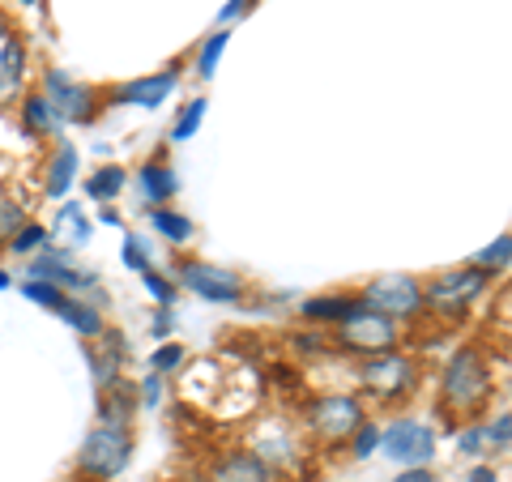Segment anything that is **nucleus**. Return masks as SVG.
<instances>
[{
    "label": "nucleus",
    "instance_id": "nucleus-7",
    "mask_svg": "<svg viewBox=\"0 0 512 482\" xmlns=\"http://www.w3.org/2000/svg\"><path fill=\"white\" fill-rule=\"evenodd\" d=\"M363 423H367V419H363V401L350 397V393L320 397V401H312V410H308L312 436L325 440V444H338V440H346V436H355Z\"/></svg>",
    "mask_w": 512,
    "mask_h": 482
},
{
    "label": "nucleus",
    "instance_id": "nucleus-25",
    "mask_svg": "<svg viewBox=\"0 0 512 482\" xmlns=\"http://www.w3.org/2000/svg\"><path fill=\"white\" fill-rule=\"evenodd\" d=\"M124 184H128V171L120 167V163H107V167H99L86 180V197L90 201H99V205H111L124 192Z\"/></svg>",
    "mask_w": 512,
    "mask_h": 482
},
{
    "label": "nucleus",
    "instance_id": "nucleus-12",
    "mask_svg": "<svg viewBox=\"0 0 512 482\" xmlns=\"http://www.w3.org/2000/svg\"><path fill=\"white\" fill-rule=\"evenodd\" d=\"M124 359H128L124 333H116V329H103V333L86 346V363H90V372H94V384H99V393H103V389H116V384L124 380V376H120Z\"/></svg>",
    "mask_w": 512,
    "mask_h": 482
},
{
    "label": "nucleus",
    "instance_id": "nucleus-4",
    "mask_svg": "<svg viewBox=\"0 0 512 482\" xmlns=\"http://www.w3.org/2000/svg\"><path fill=\"white\" fill-rule=\"evenodd\" d=\"M380 453L406 470H419L436 457V431L419 419H393L389 427H380Z\"/></svg>",
    "mask_w": 512,
    "mask_h": 482
},
{
    "label": "nucleus",
    "instance_id": "nucleus-14",
    "mask_svg": "<svg viewBox=\"0 0 512 482\" xmlns=\"http://www.w3.org/2000/svg\"><path fill=\"white\" fill-rule=\"evenodd\" d=\"M248 453H256L261 457L269 470H274V465H291L295 461V440H291V423L286 419H265V423H256L252 427V448Z\"/></svg>",
    "mask_w": 512,
    "mask_h": 482
},
{
    "label": "nucleus",
    "instance_id": "nucleus-47",
    "mask_svg": "<svg viewBox=\"0 0 512 482\" xmlns=\"http://www.w3.org/2000/svg\"><path fill=\"white\" fill-rule=\"evenodd\" d=\"M167 482H201V478H167Z\"/></svg>",
    "mask_w": 512,
    "mask_h": 482
},
{
    "label": "nucleus",
    "instance_id": "nucleus-8",
    "mask_svg": "<svg viewBox=\"0 0 512 482\" xmlns=\"http://www.w3.org/2000/svg\"><path fill=\"white\" fill-rule=\"evenodd\" d=\"M363 308L384 312V316H419L423 308V286L410 278V273H384V278L363 286Z\"/></svg>",
    "mask_w": 512,
    "mask_h": 482
},
{
    "label": "nucleus",
    "instance_id": "nucleus-24",
    "mask_svg": "<svg viewBox=\"0 0 512 482\" xmlns=\"http://www.w3.org/2000/svg\"><path fill=\"white\" fill-rule=\"evenodd\" d=\"M150 227L167 239V244H188L192 235H197V227H192V218L180 214V210H167V205H158V210H146Z\"/></svg>",
    "mask_w": 512,
    "mask_h": 482
},
{
    "label": "nucleus",
    "instance_id": "nucleus-19",
    "mask_svg": "<svg viewBox=\"0 0 512 482\" xmlns=\"http://www.w3.org/2000/svg\"><path fill=\"white\" fill-rule=\"evenodd\" d=\"M73 180H77V146L73 141H64V137H56V150H52V158H47V167H43V192L52 201H60L64 192L73 188Z\"/></svg>",
    "mask_w": 512,
    "mask_h": 482
},
{
    "label": "nucleus",
    "instance_id": "nucleus-33",
    "mask_svg": "<svg viewBox=\"0 0 512 482\" xmlns=\"http://www.w3.org/2000/svg\"><path fill=\"white\" fill-rule=\"evenodd\" d=\"M141 286H146V291L158 299V308H171V303H175V282L167 278V273L146 269V273H141Z\"/></svg>",
    "mask_w": 512,
    "mask_h": 482
},
{
    "label": "nucleus",
    "instance_id": "nucleus-18",
    "mask_svg": "<svg viewBox=\"0 0 512 482\" xmlns=\"http://www.w3.org/2000/svg\"><path fill=\"white\" fill-rule=\"evenodd\" d=\"M26 39L13 30V35L0 43V103H9V99H18V90L26 82Z\"/></svg>",
    "mask_w": 512,
    "mask_h": 482
},
{
    "label": "nucleus",
    "instance_id": "nucleus-22",
    "mask_svg": "<svg viewBox=\"0 0 512 482\" xmlns=\"http://www.w3.org/2000/svg\"><path fill=\"white\" fill-rule=\"evenodd\" d=\"M363 308V299L355 295H316L303 303V320L308 325H342V320H350Z\"/></svg>",
    "mask_w": 512,
    "mask_h": 482
},
{
    "label": "nucleus",
    "instance_id": "nucleus-40",
    "mask_svg": "<svg viewBox=\"0 0 512 482\" xmlns=\"http://www.w3.org/2000/svg\"><path fill=\"white\" fill-rule=\"evenodd\" d=\"M248 5H252V0H227V5H222V13H218V22H235Z\"/></svg>",
    "mask_w": 512,
    "mask_h": 482
},
{
    "label": "nucleus",
    "instance_id": "nucleus-37",
    "mask_svg": "<svg viewBox=\"0 0 512 482\" xmlns=\"http://www.w3.org/2000/svg\"><path fill=\"white\" fill-rule=\"evenodd\" d=\"M137 401H141V410H154L158 401H163V376H158V372H150L146 380H141Z\"/></svg>",
    "mask_w": 512,
    "mask_h": 482
},
{
    "label": "nucleus",
    "instance_id": "nucleus-3",
    "mask_svg": "<svg viewBox=\"0 0 512 482\" xmlns=\"http://www.w3.org/2000/svg\"><path fill=\"white\" fill-rule=\"evenodd\" d=\"M359 384L384 401H402L419 389V367L402 350H384V355H372L359 363Z\"/></svg>",
    "mask_w": 512,
    "mask_h": 482
},
{
    "label": "nucleus",
    "instance_id": "nucleus-30",
    "mask_svg": "<svg viewBox=\"0 0 512 482\" xmlns=\"http://www.w3.org/2000/svg\"><path fill=\"white\" fill-rule=\"evenodd\" d=\"M43 244H47V227H43V222H35V218H30L26 227H22L18 235L9 239V252H13V256H35Z\"/></svg>",
    "mask_w": 512,
    "mask_h": 482
},
{
    "label": "nucleus",
    "instance_id": "nucleus-17",
    "mask_svg": "<svg viewBox=\"0 0 512 482\" xmlns=\"http://www.w3.org/2000/svg\"><path fill=\"white\" fill-rule=\"evenodd\" d=\"M18 120H22V133L26 137H64V128H69V124L60 120V111L47 103L39 90H30L26 99H22Z\"/></svg>",
    "mask_w": 512,
    "mask_h": 482
},
{
    "label": "nucleus",
    "instance_id": "nucleus-23",
    "mask_svg": "<svg viewBox=\"0 0 512 482\" xmlns=\"http://www.w3.org/2000/svg\"><path fill=\"white\" fill-rule=\"evenodd\" d=\"M137 180H141V192H146V201L154 205V210L158 205H167L175 192H180V175H175L163 158H150V163L137 171Z\"/></svg>",
    "mask_w": 512,
    "mask_h": 482
},
{
    "label": "nucleus",
    "instance_id": "nucleus-32",
    "mask_svg": "<svg viewBox=\"0 0 512 482\" xmlns=\"http://www.w3.org/2000/svg\"><path fill=\"white\" fill-rule=\"evenodd\" d=\"M188 359V350L180 346V342H163V346H154V355H150V372H158V376H167V372H175Z\"/></svg>",
    "mask_w": 512,
    "mask_h": 482
},
{
    "label": "nucleus",
    "instance_id": "nucleus-28",
    "mask_svg": "<svg viewBox=\"0 0 512 482\" xmlns=\"http://www.w3.org/2000/svg\"><path fill=\"white\" fill-rule=\"evenodd\" d=\"M201 120H205V99H188V107L180 111V120H175V128H171V141H175V146H184L188 137H197Z\"/></svg>",
    "mask_w": 512,
    "mask_h": 482
},
{
    "label": "nucleus",
    "instance_id": "nucleus-26",
    "mask_svg": "<svg viewBox=\"0 0 512 482\" xmlns=\"http://www.w3.org/2000/svg\"><path fill=\"white\" fill-rule=\"evenodd\" d=\"M227 39L231 35H227V26H222V30H214V35L201 43V52H197V77H201V82H210V77H214L222 52H227Z\"/></svg>",
    "mask_w": 512,
    "mask_h": 482
},
{
    "label": "nucleus",
    "instance_id": "nucleus-6",
    "mask_svg": "<svg viewBox=\"0 0 512 482\" xmlns=\"http://www.w3.org/2000/svg\"><path fill=\"white\" fill-rule=\"evenodd\" d=\"M39 94L60 111L64 124H90L94 116H99V90H90L86 82H73V77L60 73V69L43 73Z\"/></svg>",
    "mask_w": 512,
    "mask_h": 482
},
{
    "label": "nucleus",
    "instance_id": "nucleus-13",
    "mask_svg": "<svg viewBox=\"0 0 512 482\" xmlns=\"http://www.w3.org/2000/svg\"><path fill=\"white\" fill-rule=\"evenodd\" d=\"M180 86V73L163 69V73H150V77H137V82H124L107 94L111 103H128V107H141V111H154L167 103V94Z\"/></svg>",
    "mask_w": 512,
    "mask_h": 482
},
{
    "label": "nucleus",
    "instance_id": "nucleus-11",
    "mask_svg": "<svg viewBox=\"0 0 512 482\" xmlns=\"http://www.w3.org/2000/svg\"><path fill=\"white\" fill-rule=\"evenodd\" d=\"M487 282H491V273L474 269V265L453 269V273H440V278L423 291V303H431L436 312H461L470 299H478V295L487 291Z\"/></svg>",
    "mask_w": 512,
    "mask_h": 482
},
{
    "label": "nucleus",
    "instance_id": "nucleus-44",
    "mask_svg": "<svg viewBox=\"0 0 512 482\" xmlns=\"http://www.w3.org/2000/svg\"><path fill=\"white\" fill-rule=\"evenodd\" d=\"M9 35H13V22H9V18H5V13H0V43H5V39H9Z\"/></svg>",
    "mask_w": 512,
    "mask_h": 482
},
{
    "label": "nucleus",
    "instance_id": "nucleus-41",
    "mask_svg": "<svg viewBox=\"0 0 512 482\" xmlns=\"http://www.w3.org/2000/svg\"><path fill=\"white\" fill-rule=\"evenodd\" d=\"M393 482H431V474H427V465H419V470H406V474H397Z\"/></svg>",
    "mask_w": 512,
    "mask_h": 482
},
{
    "label": "nucleus",
    "instance_id": "nucleus-39",
    "mask_svg": "<svg viewBox=\"0 0 512 482\" xmlns=\"http://www.w3.org/2000/svg\"><path fill=\"white\" fill-rule=\"evenodd\" d=\"M171 329H175V316H171V308H158V316L150 320V333H154V337H167Z\"/></svg>",
    "mask_w": 512,
    "mask_h": 482
},
{
    "label": "nucleus",
    "instance_id": "nucleus-29",
    "mask_svg": "<svg viewBox=\"0 0 512 482\" xmlns=\"http://www.w3.org/2000/svg\"><path fill=\"white\" fill-rule=\"evenodd\" d=\"M508 261H512V231H508V235H500V239H495L491 248H483V252H478L470 265H474V269H483V273H491V269L500 273V269H504Z\"/></svg>",
    "mask_w": 512,
    "mask_h": 482
},
{
    "label": "nucleus",
    "instance_id": "nucleus-21",
    "mask_svg": "<svg viewBox=\"0 0 512 482\" xmlns=\"http://www.w3.org/2000/svg\"><path fill=\"white\" fill-rule=\"evenodd\" d=\"M56 316H60V320H64V325H69L73 333H82L86 342H94V337H99V333L107 329L103 312L94 308V303H86L82 295H64V299H60V308H56Z\"/></svg>",
    "mask_w": 512,
    "mask_h": 482
},
{
    "label": "nucleus",
    "instance_id": "nucleus-10",
    "mask_svg": "<svg viewBox=\"0 0 512 482\" xmlns=\"http://www.w3.org/2000/svg\"><path fill=\"white\" fill-rule=\"evenodd\" d=\"M30 278H43V282L60 286L64 295H82L86 299V291H94V282H99V273L77 269L73 252H64L56 244H43L35 256H30Z\"/></svg>",
    "mask_w": 512,
    "mask_h": 482
},
{
    "label": "nucleus",
    "instance_id": "nucleus-16",
    "mask_svg": "<svg viewBox=\"0 0 512 482\" xmlns=\"http://www.w3.org/2000/svg\"><path fill=\"white\" fill-rule=\"evenodd\" d=\"M90 235H94V227H90L86 210H82L77 201H69V205H60V210H56L52 231H47V244H56V248H64V252H73V248H86V244H90Z\"/></svg>",
    "mask_w": 512,
    "mask_h": 482
},
{
    "label": "nucleus",
    "instance_id": "nucleus-5",
    "mask_svg": "<svg viewBox=\"0 0 512 482\" xmlns=\"http://www.w3.org/2000/svg\"><path fill=\"white\" fill-rule=\"evenodd\" d=\"M338 346L342 350H355V355H384V350L397 346V320L372 312V308H359L350 320L338 325Z\"/></svg>",
    "mask_w": 512,
    "mask_h": 482
},
{
    "label": "nucleus",
    "instance_id": "nucleus-48",
    "mask_svg": "<svg viewBox=\"0 0 512 482\" xmlns=\"http://www.w3.org/2000/svg\"><path fill=\"white\" fill-rule=\"evenodd\" d=\"M18 5H43V0H18Z\"/></svg>",
    "mask_w": 512,
    "mask_h": 482
},
{
    "label": "nucleus",
    "instance_id": "nucleus-2",
    "mask_svg": "<svg viewBox=\"0 0 512 482\" xmlns=\"http://www.w3.org/2000/svg\"><path fill=\"white\" fill-rule=\"evenodd\" d=\"M133 461V427H107L99 423L77 448V461L73 470L82 482H111L128 470Z\"/></svg>",
    "mask_w": 512,
    "mask_h": 482
},
{
    "label": "nucleus",
    "instance_id": "nucleus-34",
    "mask_svg": "<svg viewBox=\"0 0 512 482\" xmlns=\"http://www.w3.org/2000/svg\"><path fill=\"white\" fill-rule=\"evenodd\" d=\"M380 448V427L376 423H363L355 436H350V457H359V461H367Z\"/></svg>",
    "mask_w": 512,
    "mask_h": 482
},
{
    "label": "nucleus",
    "instance_id": "nucleus-42",
    "mask_svg": "<svg viewBox=\"0 0 512 482\" xmlns=\"http://www.w3.org/2000/svg\"><path fill=\"white\" fill-rule=\"evenodd\" d=\"M495 308H500L495 316H508V320H512V282L504 286V295H500V303H495Z\"/></svg>",
    "mask_w": 512,
    "mask_h": 482
},
{
    "label": "nucleus",
    "instance_id": "nucleus-9",
    "mask_svg": "<svg viewBox=\"0 0 512 482\" xmlns=\"http://www.w3.org/2000/svg\"><path fill=\"white\" fill-rule=\"evenodd\" d=\"M175 282L188 286L192 295H201L205 303H239L244 299V282L239 273L231 269H218V265H205V261H175Z\"/></svg>",
    "mask_w": 512,
    "mask_h": 482
},
{
    "label": "nucleus",
    "instance_id": "nucleus-27",
    "mask_svg": "<svg viewBox=\"0 0 512 482\" xmlns=\"http://www.w3.org/2000/svg\"><path fill=\"white\" fill-rule=\"evenodd\" d=\"M26 205L13 201V197H0V248H9V239L26 227Z\"/></svg>",
    "mask_w": 512,
    "mask_h": 482
},
{
    "label": "nucleus",
    "instance_id": "nucleus-46",
    "mask_svg": "<svg viewBox=\"0 0 512 482\" xmlns=\"http://www.w3.org/2000/svg\"><path fill=\"white\" fill-rule=\"evenodd\" d=\"M9 286H13V278H9L5 269H0V291H9Z\"/></svg>",
    "mask_w": 512,
    "mask_h": 482
},
{
    "label": "nucleus",
    "instance_id": "nucleus-15",
    "mask_svg": "<svg viewBox=\"0 0 512 482\" xmlns=\"http://www.w3.org/2000/svg\"><path fill=\"white\" fill-rule=\"evenodd\" d=\"M210 482H274V470L248 448H231V453L214 457Z\"/></svg>",
    "mask_w": 512,
    "mask_h": 482
},
{
    "label": "nucleus",
    "instance_id": "nucleus-38",
    "mask_svg": "<svg viewBox=\"0 0 512 482\" xmlns=\"http://www.w3.org/2000/svg\"><path fill=\"white\" fill-rule=\"evenodd\" d=\"M487 427V444L491 448H508L512 444V414H500L495 423H483Z\"/></svg>",
    "mask_w": 512,
    "mask_h": 482
},
{
    "label": "nucleus",
    "instance_id": "nucleus-45",
    "mask_svg": "<svg viewBox=\"0 0 512 482\" xmlns=\"http://www.w3.org/2000/svg\"><path fill=\"white\" fill-rule=\"evenodd\" d=\"M99 218H103V222H107V227H120V214H116V210H103V214H99Z\"/></svg>",
    "mask_w": 512,
    "mask_h": 482
},
{
    "label": "nucleus",
    "instance_id": "nucleus-31",
    "mask_svg": "<svg viewBox=\"0 0 512 482\" xmlns=\"http://www.w3.org/2000/svg\"><path fill=\"white\" fill-rule=\"evenodd\" d=\"M22 295H26L30 303H39V308H47V312H56V308H60V299H64L60 286L43 282V278H26V282H22Z\"/></svg>",
    "mask_w": 512,
    "mask_h": 482
},
{
    "label": "nucleus",
    "instance_id": "nucleus-20",
    "mask_svg": "<svg viewBox=\"0 0 512 482\" xmlns=\"http://www.w3.org/2000/svg\"><path fill=\"white\" fill-rule=\"evenodd\" d=\"M137 410H141V401H137V389L128 380L99 393V423H107V427H133Z\"/></svg>",
    "mask_w": 512,
    "mask_h": 482
},
{
    "label": "nucleus",
    "instance_id": "nucleus-43",
    "mask_svg": "<svg viewBox=\"0 0 512 482\" xmlns=\"http://www.w3.org/2000/svg\"><path fill=\"white\" fill-rule=\"evenodd\" d=\"M466 482H495V470H491V465H478V470H470Z\"/></svg>",
    "mask_w": 512,
    "mask_h": 482
},
{
    "label": "nucleus",
    "instance_id": "nucleus-1",
    "mask_svg": "<svg viewBox=\"0 0 512 482\" xmlns=\"http://www.w3.org/2000/svg\"><path fill=\"white\" fill-rule=\"evenodd\" d=\"M491 367L483 359L478 346H461L453 359L444 367V380H440V410L444 414H461V419H478L491 401Z\"/></svg>",
    "mask_w": 512,
    "mask_h": 482
},
{
    "label": "nucleus",
    "instance_id": "nucleus-35",
    "mask_svg": "<svg viewBox=\"0 0 512 482\" xmlns=\"http://www.w3.org/2000/svg\"><path fill=\"white\" fill-rule=\"evenodd\" d=\"M457 448H461V453H466V457H483L487 453V427L483 423H470L466 431H457Z\"/></svg>",
    "mask_w": 512,
    "mask_h": 482
},
{
    "label": "nucleus",
    "instance_id": "nucleus-36",
    "mask_svg": "<svg viewBox=\"0 0 512 482\" xmlns=\"http://www.w3.org/2000/svg\"><path fill=\"white\" fill-rule=\"evenodd\" d=\"M120 261H124V269H133V273H146V269H154V265H150V256H146V244H141L137 235H128V239H124Z\"/></svg>",
    "mask_w": 512,
    "mask_h": 482
}]
</instances>
